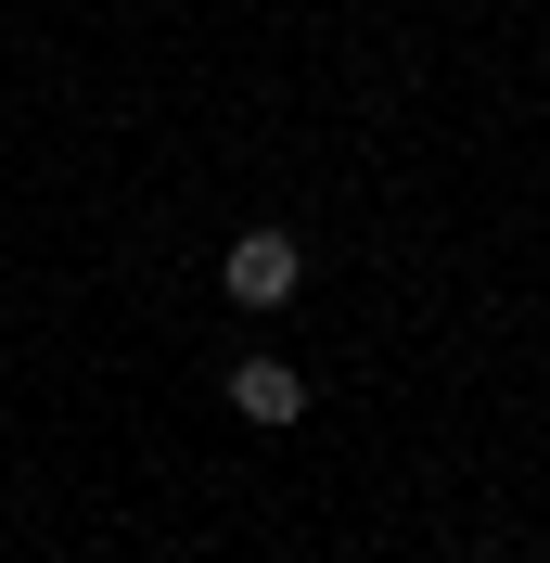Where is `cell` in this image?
Listing matches in <instances>:
<instances>
[{
	"label": "cell",
	"instance_id": "cell-1",
	"mask_svg": "<svg viewBox=\"0 0 550 563\" xmlns=\"http://www.w3.org/2000/svg\"><path fill=\"white\" fill-rule=\"evenodd\" d=\"M295 282H308V244H295V231H231V244H218V295H231V308H295Z\"/></svg>",
	"mask_w": 550,
	"mask_h": 563
},
{
	"label": "cell",
	"instance_id": "cell-2",
	"mask_svg": "<svg viewBox=\"0 0 550 563\" xmlns=\"http://www.w3.org/2000/svg\"><path fill=\"white\" fill-rule=\"evenodd\" d=\"M231 410L256 422V435H295V422H308V372L270 358V346H243V358H231Z\"/></svg>",
	"mask_w": 550,
	"mask_h": 563
}]
</instances>
